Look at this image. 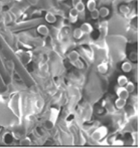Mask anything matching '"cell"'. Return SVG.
I'll return each mask as SVG.
<instances>
[{"label":"cell","instance_id":"obj_26","mask_svg":"<svg viewBox=\"0 0 140 148\" xmlns=\"http://www.w3.org/2000/svg\"><path fill=\"white\" fill-rule=\"evenodd\" d=\"M27 1L32 5H35L38 3V0H27Z\"/></svg>","mask_w":140,"mask_h":148},{"label":"cell","instance_id":"obj_1","mask_svg":"<svg viewBox=\"0 0 140 148\" xmlns=\"http://www.w3.org/2000/svg\"><path fill=\"white\" fill-rule=\"evenodd\" d=\"M108 133V130L105 127H100L95 130L91 135V138L94 141H99L104 138Z\"/></svg>","mask_w":140,"mask_h":148},{"label":"cell","instance_id":"obj_18","mask_svg":"<svg viewBox=\"0 0 140 148\" xmlns=\"http://www.w3.org/2000/svg\"><path fill=\"white\" fill-rule=\"evenodd\" d=\"M125 88L127 89V90L130 93H133L135 90V85L132 82H127V83L126 84Z\"/></svg>","mask_w":140,"mask_h":148},{"label":"cell","instance_id":"obj_7","mask_svg":"<svg viewBox=\"0 0 140 148\" xmlns=\"http://www.w3.org/2000/svg\"><path fill=\"white\" fill-rule=\"evenodd\" d=\"M45 20L46 21L49 23H55L56 22L57 19L56 15L52 12H47L45 15Z\"/></svg>","mask_w":140,"mask_h":148},{"label":"cell","instance_id":"obj_22","mask_svg":"<svg viewBox=\"0 0 140 148\" xmlns=\"http://www.w3.org/2000/svg\"><path fill=\"white\" fill-rule=\"evenodd\" d=\"M31 143H32L31 139L29 138V137H25L22 140V141H21V145H31Z\"/></svg>","mask_w":140,"mask_h":148},{"label":"cell","instance_id":"obj_5","mask_svg":"<svg viewBox=\"0 0 140 148\" xmlns=\"http://www.w3.org/2000/svg\"><path fill=\"white\" fill-rule=\"evenodd\" d=\"M80 29L82 30L84 34H90V33H91L93 32L92 25L90 23H82L81 25V26H80Z\"/></svg>","mask_w":140,"mask_h":148},{"label":"cell","instance_id":"obj_19","mask_svg":"<svg viewBox=\"0 0 140 148\" xmlns=\"http://www.w3.org/2000/svg\"><path fill=\"white\" fill-rule=\"evenodd\" d=\"M91 12V17L93 20H97L100 17V14H99V11L97 8L95 10L90 11Z\"/></svg>","mask_w":140,"mask_h":148},{"label":"cell","instance_id":"obj_6","mask_svg":"<svg viewBox=\"0 0 140 148\" xmlns=\"http://www.w3.org/2000/svg\"><path fill=\"white\" fill-rule=\"evenodd\" d=\"M67 58L71 62H74L80 59V54L76 51H71V53H69V54L67 55Z\"/></svg>","mask_w":140,"mask_h":148},{"label":"cell","instance_id":"obj_10","mask_svg":"<svg viewBox=\"0 0 140 148\" xmlns=\"http://www.w3.org/2000/svg\"><path fill=\"white\" fill-rule=\"evenodd\" d=\"M86 7L89 11H91L97 8L96 0H88L86 3Z\"/></svg>","mask_w":140,"mask_h":148},{"label":"cell","instance_id":"obj_2","mask_svg":"<svg viewBox=\"0 0 140 148\" xmlns=\"http://www.w3.org/2000/svg\"><path fill=\"white\" fill-rule=\"evenodd\" d=\"M116 95L118 97L124 99H127L129 97V92L124 86H119L116 89Z\"/></svg>","mask_w":140,"mask_h":148},{"label":"cell","instance_id":"obj_25","mask_svg":"<svg viewBox=\"0 0 140 148\" xmlns=\"http://www.w3.org/2000/svg\"><path fill=\"white\" fill-rule=\"evenodd\" d=\"M71 2H72V5L73 7H75L76 4H78L79 2H82V0H71Z\"/></svg>","mask_w":140,"mask_h":148},{"label":"cell","instance_id":"obj_15","mask_svg":"<svg viewBox=\"0 0 140 148\" xmlns=\"http://www.w3.org/2000/svg\"><path fill=\"white\" fill-rule=\"evenodd\" d=\"M119 10H120V12L122 13V14L124 15L128 14L130 13V11L129 6L125 5V4H122V5H121L120 7H119Z\"/></svg>","mask_w":140,"mask_h":148},{"label":"cell","instance_id":"obj_14","mask_svg":"<svg viewBox=\"0 0 140 148\" xmlns=\"http://www.w3.org/2000/svg\"><path fill=\"white\" fill-rule=\"evenodd\" d=\"M75 8L76 9V11L79 12V14H82V13H85V9H86V5L85 4L83 3V2H80L78 4H76L75 5Z\"/></svg>","mask_w":140,"mask_h":148},{"label":"cell","instance_id":"obj_20","mask_svg":"<svg viewBox=\"0 0 140 148\" xmlns=\"http://www.w3.org/2000/svg\"><path fill=\"white\" fill-rule=\"evenodd\" d=\"M129 58L132 62H137V59H138V54H137V52H131L130 53Z\"/></svg>","mask_w":140,"mask_h":148},{"label":"cell","instance_id":"obj_23","mask_svg":"<svg viewBox=\"0 0 140 148\" xmlns=\"http://www.w3.org/2000/svg\"><path fill=\"white\" fill-rule=\"evenodd\" d=\"M113 145H116V146H122V145H124V141H122V140H115V141H113Z\"/></svg>","mask_w":140,"mask_h":148},{"label":"cell","instance_id":"obj_27","mask_svg":"<svg viewBox=\"0 0 140 148\" xmlns=\"http://www.w3.org/2000/svg\"><path fill=\"white\" fill-rule=\"evenodd\" d=\"M124 1L126 2H131L132 0H124Z\"/></svg>","mask_w":140,"mask_h":148},{"label":"cell","instance_id":"obj_16","mask_svg":"<svg viewBox=\"0 0 140 148\" xmlns=\"http://www.w3.org/2000/svg\"><path fill=\"white\" fill-rule=\"evenodd\" d=\"M58 115V112L56 109V108H52L51 109V114H50V119L49 121H51L52 122L55 123V121H56L57 117Z\"/></svg>","mask_w":140,"mask_h":148},{"label":"cell","instance_id":"obj_9","mask_svg":"<svg viewBox=\"0 0 140 148\" xmlns=\"http://www.w3.org/2000/svg\"><path fill=\"white\" fill-rule=\"evenodd\" d=\"M127 82H128V79H127V76H124V75H121L117 79V82H118V85L119 86H125Z\"/></svg>","mask_w":140,"mask_h":148},{"label":"cell","instance_id":"obj_24","mask_svg":"<svg viewBox=\"0 0 140 148\" xmlns=\"http://www.w3.org/2000/svg\"><path fill=\"white\" fill-rule=\"evenodd\" d=\"M106 108H107V110L109 111V112H114L115 111V108H114V106L111 103H108L106 104Z\"/></svg>","mask_w":140,"mask_h":148},{"label":"cell","instance_id":"obj_12","mask_svg":"<svg viewBox=\"0 0 140 148\" xmlns=\"http://www.w3.org/2000/svg\"><path fill=\"white\" fill-rule=\"evenodd\" d=\"M73 38L76 40H80L81 38L83 37L84 35V33L82 32V31L80 29V28H78V29H75L74 31L73 32Z\"/></svg>","mask_w":140,"mask_h":148},{"label":"cell","instance_id":"obj_13","mask_svg":"<svg viewBox=\"0 0 140 148\" xmlns=\"http://www.w3.org/2000/svg\"><path fill=\"white\" fill-rule=\"evenodd\" d=\"M99 11V14H100V16L103 17V18H105L107 16H109V10L108 8L106 7H101Z\"/></svg>","mask_w":140,"mask_h":148},{"label":"cell","instance_id":"obj_8","mask_svg":"<svg viewBox=\"0 0 140 148\" xmlns=\"http://www.w3.org/2000/svg\"><path fill=\"white\" fill-rule=\"evenodd\" d=\"M126 100L127 99H121V98L118 97L116 99V100L115 101V107L118 109H122L126 106Z\"/></svg>","mask_w":140,"mask_h":148},{"label":"cell","instance_id":"obj_3","mask_svg":"<svg viewBox=\"0 0 140 148\" xmlns=\"http://www.w3.org/2000/svg\"><path fill=\"white\" fill-rule=\"evenodd\" d=\"M79 17V12L74 7L71 8L69 11V18L71 23H76Z\"/></svg>","mask_w":140,"mask_h":148},{"label":"cell","instance_id":"obj_17","mask_svg":"<svg viewBox=\"0 0 140 148\" xmlns=\"http://www.w3.org/2000/svg\"><path fill=\"white\" fill-rule=\"evenodd\" d=\"M97 68H98V71H99V72L100 73L104 74V73H106L107 72L108 65H107V64H106V63H102V64H100L98 65Z\"/></svg>","mask_w":140,"mask_h":148},{"label":"cell","instance_id":"obj_21","mask_svg":"<svg viewBox=\"0 0 140 148\" xmlns=\"http://www.w3.org/2000/svg\"><path fill=\"white\" fill-rule=\"evenodd\" d=\"M72 63H73V64L74 65L75 67H76L78 69H82L84 67L83 64H82V62H80V59H78L77 61H76L74 62H72Z\"/></svg>","mask_w":140,"mask_h":148},{"label":"cell","instance_id":"obj_11","mask_svg":"<svg viewBox=\"0 0 140 148\" xmlns=\"http://www.w3.org/2000/svg\"><path fill=\"white\" fill-rule=\"evenodd\" d=\"M121 70L124 73H129L132 70V64L130 62H124L121 64Z\"/></svg>","mask_w":140,"mask_h":148},{"label":"cell","instance_id":"obj_4","mask_svg":"<svg viewBox=\"0 0 140 148\" xmlns=\"http://www.w3.org/2000/svg\"><path fill=\"white\" fill-rule=\"evenodd\" d=\"M37 31L39 34L43 35V36H48L49 34V28L46 25H44V24L38 25V28H37Z\"/></svg>","mask_w":140,"mask_h":148}]
</instances>
